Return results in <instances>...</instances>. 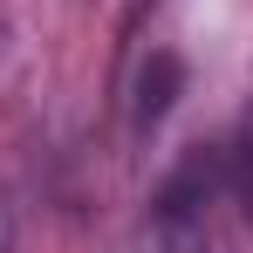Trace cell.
<instances>
[{
	"label": "cell",
	"mask_w": 253,
	"mask_h": 253,
	"mask_svg": "<svg viewBox=\"0 0 253 253\" xmlns=\"http://www.w3.org/2000/svg\"><path fill=\"white\" fill-rule=\"evenodd\" d=\"M219 178H226V151H212V144L178 151V165L151 185V206H144L151 253H212V199H219Z\"/></svg>",
	"instance_id": "6da1fadb"
},
{
	"label": "cell",
	"mask_w": 253,
	"mask_h": 253,
	"mask_svg": "<svg viewBox=\"0 0 253 253\" xmlns=\"http://www.w3.org/2000/svg\"><path fill=\"white\" fill-rule=\"evenodd\" d=\"M178 96H185V55L151 48V55L137 62V83H130V130L151 137V130L178 110Z\"/></svg>",
	"instance_id": "7a4b0ae2"
},
{
	"label": "cell",
	"mask_w": 253,
	"mask_h": 253,
	"mask_svg": "<svg viewBox=\"0 0 253 253\" xmlns=\"http://www.w3.org/2000/svg\"><path fill=\"white\" fill-rule=\"evenodd\" d=\"M226 171H233V192H240V206H247V219H253V110L240 117L233 144H226Z\"/></svg>",
	"instance_id": "3957f363"
},
{
	"label": "cell",
	"mask_w": 253,
	"mask_h": 253,
	"mask_svg": "<svg viewBox=\"0 0 253 253\" xmlns=\"http://www.w3.org/2000/svg\"><path fill=\"white\" fill-rule=\"evenodd\" d=\"M0 253H21V206L7 185H0Z\"/></svg>",
	"instance_id": "277c9868"
}]
</instances>
